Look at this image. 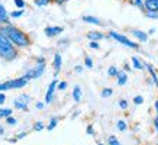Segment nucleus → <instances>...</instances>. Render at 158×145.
Instances as JSON below:
<instances>
[{
  "label": "nucleus",
  "instance_id": "45",
  "mask_svg": "<svg viewBox=\"0 0 158 145\" xmlns=\"http://www.w3.org/2000/svg\"><path fill=\"white\" fill-rule=\"evenodd\" d=\"M35 106H36V109H42V107H44V103H36Z\"/></svg>",
  "mask_w": 158,
  "mask_h": 145
},
{
  "label": "nucleus",
  "instance_id": "41",
  "mask_svg": "<svg viewBox=\"0 0 158 145\" xmlns=\"http://www.w3.org/2000/svg\"><path fill=\"white\" fill-rule=\"evenodd\" d=\"M74 71H76V72H78V74H80V72H83V67H81V65H77V67L74 68Z\"/></svg>",
  "mask_w": 158,
  "mask_h": 145
},
{
  "label": "nucleus",
  "instance_id": "32",
  "mask_svg": "<svg viewBox=\"0 0 158 145\" xmlns=\"http://www.w3.org/2000/svg\"><path fill=\"white\" fill-rule=\"evenodd\" d=\"M134 103L136 105V106L142 105V103H144V97H142V96H135L134 97Z\"/></svg>",
  "mask_w": 158,
  "mask_h": 145
},
{
  "label": "nucleus",
  "instance_id": "27",
  "mask_svg": "<svg viewBox=\"0 0 158 145\" xmlns=\"http://www.w3.org/2000/svg\"><path fill=\"white\" fill-rule=\"evenodd\" d=\"M145 16L147 18H149V19H155L158 20V12H144Z\"/></svg>",
  "mask_w": 158,
  "mask_h": 145
},
{
  "label": "nucleus",
  "instance_id": "1",
  "mask_svg": "<svg viewBox=\"0 0 158 145\" xmlns=\"http://www.w3.org/2000/svg\"><path fill=\"white\" fill-rule=\"evenodd\" d=\"M0 29L7 35V38L13 42L15 47H18V48H28V47H31L32 39H31L29 34L23 32V31L19 29L18 26H15V25H12V23L0 25Z\"/></svg>",
  "mask_w": 158,
  "mask_h": 145
},
{
  "label": "nucleus",
  "instance_id": "5",
  "mask_svg": "<svg viewBox=\"0 0 158 145\" xmlns=\"http://www.w3.org/2000/svg\"><path fill=\"white\" fill-rule=\"evenodd\" d=\"M107 36H109V38H112V39H115V41H118L119 44H122V45H125V47H128V48L139 49V44L134 42V41H131L129 38H126L125 35L119 34V32H116V31H109Z\"/></svg>",
  "mask_w": 158,
  "mask_h": 145
},
{
  "label": "nucleus",
  "instance_id": "34",
  "mask_svg": "<svg viewBox=\"0 0 158 145\" xmlns=\"http://www.w3.org/2000/svg\"><path fill=\"white\" fill-rule=\"evenodd\" d=\"M89 47H90L91 49H100V45H99V42H97V41H90Z\"/></svg>",
  "mask_w": 158,
  "mask_h": 145
},
{
  "label": "nucleus",
  "instance_id": "22",
  "mask_svg": "<svg viewBox=\"0 0 158 145\" xmlns=\"http://www.w3.org/2000/svg\"><path fill=\"white\" fill-rule=\"evenodd\" d=\"M58 121H60V118H52V119L49 121V123H48V125H47V129H48V130H52L54 128L57 126Z\"/></svg>",
  "mask_w": 158,
  "mask_h": 145
},
{
  "label": "nucleus",
  "instance_id": "11",
  "mask_svg": "<svg viewBox=\"0 0 158 145\" xmlns=\"http://www.w3.org/2000/svg\"><path fill=\"white\" fill-rule=\"evenodd\" d=\"M145 12H158V0H145Z\"/></svg>",
  "mask_w": 158,
  "mask_h": 145
},
{
  "label": "nucleus",
  "instance_id": "16",
  "mask_svg": "<svg viewBox=\"0 0 158 145\" xmlns=\"http://www.w3.org/2000/svg\"><path fill=\"white\" fill-rule=\"evenodd\" d=\"M83 20H84L86 23L97 25V26H100V25H102V20L99 19V18H94V16H89V14H84V16H83Z\"/></svg>",
  "mask_w": 158,
  "mask_h": 145
},
{
  "label": "nucleus",
  "instance_id": "42",
  "mask_svg": "<svg viewBox=\"0 0 158 145\" xmlns=\"http://www.w3.org/2000/svg\"><path fill=\"white\" fill-rule=\"evenodd\" d=\"M26 135H28V132H20L19 135H18V139H22V138H25Z\"/></svg>",
  "mask_w": 158,
  "mask_h": 145
},
{
  "label": "nucleus",
  "instance_id": "24",
  "mask_svg": "<svg viewBox=\"0 0 158 145\" xmlns=\"http://www.w3.org/2000/svg\"><path fill=\"white\" fill-rule=\"evenodd\" d=\"M107 144H109V145H122L119 142V139H118L115 135H110L109 138H107Z\"/></svg>",
  "mask_w": 158,
  "mask_h": 145
},
{
  "label": "nucleus",
  "instance_id": "28",
  "mask_svg": "<svg viewBox=\"0 0 158 145\" xmlns=\"http://www.w3.org/2000/svg\"><path fill=\"white\" fill-rule=\"evenodd\" d=\"M45 128H47V126L44 125L42 122H36V123H35V125H34V128H32V129H34V130H36V132H39V130L45 129Z\"/></svg>",
  "mask_w": 158,
  "mask_h": 145
},
{
  "label": "nucleus",
  "instance_id": "12",
  "mask_svg": "<svg viewBox=\"0 0 158 145\" xmlns=\"http://www.w3.org/2000/svg\"><path fill=\"white\" fill-rule=\"evenodd\" d=\"M145 68L148 70L149 76H151V78H152V83L155 84V86H157V89H158V76H157V72H155V70H154V67L151 65V64L145 63Z\"/></svg>",
  "mask_w": 158,
  "mask_h": 145
},
{
  "label": "nucleus",
  "instance_id": "49",
  "mask_svg": "<svg viewBox=\"0 0 158 145\" xmlns=\"http://www.w3.org/2000/svg\"><path fill=\"white\" fill-rule=\"evenodd\" d=\"M51 2H52V3H54V0H51Z\"/></svg>",
  "mask_w": 158,
  "mask_h": 145
},
{
  "label": "nucleus",
  "instance_id": "14",
  "mask_svg": "<svg viewBox=\"0 0 158 145\" xmlns=\"http://www.w3.org/2000/svg\"><path fill=\"white\" fill-rule=\"evenodd\" d=\"M116 83H118V86H125L126 83H128V74L126 71H119L118 74V77H116Z\"/></svg>",
  "mask_w": 158,
  "mask_h": 145
},
{
  "label": "nucleus",
  "instance_id": "6",
  "mask_svg": "<svg viewBox=\"0 0 158 145\" xmlns=\"http://www.w3.org/2000/svg\"><path fill=\"white\" fill-rule=\"evenodd\" d=\"M29 100H31V97H29L28 94H20L19 97H16V99L13 100L15 109H19V110H28Z\"/></svg>",
  "mask_w": 158,
  "mask_h": 145
},
{
  "label": "nucleus",
  "instance_id": "23",
  "mask_svg": "<svg viewBox=\"0 0 158 145\" xmlns=\"http://www.w3.org/2000/svg\"><path fill=\"white\" fill-rule=\"evenodd\" d=\"M9 116H12V109H0V119L2 118H9Z\"/></svg>",
  "mask_w": 158,
  "mask_h": 145
},
{
  "label": "nucleus",
  "instance_id": "9",
  "mask_svg": "<svg viewBox=\"0 0 158 145\" xmlns=\"http://www.w3.org/2000/svg\"><path fill=\"white\" fill-rule=\"evenodd\" d=\"M131 34L134 35L139 42H147V41H148V34L144 32V31H139V29H131Z\"/></svg>",
  "mask_w": 158,
  "mask_h": 145
},
{
  "label": "nucleus",
  "instance_id": "30",
  "mask_svg": "<svg viewBox=\"0 0 158 145\" xmlns=\"http://www.w3.org/2000/svg\"><path fill=\"white\" fill-rule=\"evenodd\" d=\"M23 14V9H20V10H13L12 13H10V18H20Z\"/></svg>",
  "mask_w": 158,
  "mask_h": 145
},
{
  "label": "nucleus",
  "instance_id": "7",
  "mask_svg": "<svg viewBox=\"0 0 158 145\" xmlns=\"http://www.w3.org/2000/svg\"><path fill=\"white\" fill-rule=\"evenodd\" d=\"M57 86H58V81H57V80H52V81H51V84L48 86V90H47V94H45V103H47V105H49V103L52 102L54 92H55Z\"/></svg>",
  "mask_w": 158,
  "mask_h": 145
},
{
  "label": "nucleus",
  "instance_id": "17",
  "mask_svg": "<svg viewBox=\"0 0 158 145\" xmlns=\"http://www.w3.org/2000/svg\"><path fill=\"white\" fill-rule=\"evenodd\" d=\"M131 6H135V7H138L141 9L142 12H145V0H126Z\"/></svg>",
  "mask_w": 158,
  "mask_h": 145
},
{
  "label": "nucleus",
  "instance_id": "51",
  "mask_svg": "<svg viewBox=\"0 0 158 145\" xmlns=\"http://www.w3.org/2000/svg\"><path fill=\"white\" fill-rule=\"evenodd\" d=\"M157 145H158V144H157Z\"/></svg>",
  "mask_w": 158,
  "mask_h": 145
},
{
  "label": "nucleus",
  "instance_id": "44",
  "mask_svg": "<svg viewBox=\"0 0 158 145\" xmlns=\"http://www.w3.org/2000/svg\"><path fill=\"white\" fill-rule=\"evenodd\" d=\"M154 107H155V112H157V116H158V100H155V103H154Z\"/></svg>",
  "mask_w": 158,
  "mask_h": 145
},
{
  "label": "nucleus",
  "instance_id": "38",
  "mask_svg": "<svg viewBox=\"0 0 158 145\" xmlns=\"http://www.w3.org/2000/svg\"><path fill=\"white\" fill-rule=\"evenodd\" d=\"M6 102V96H5V93L3 92H0V105H3Z\"/></svg>",
  "mask_w": 158,
  "mask_h": 145
},
{
  "label": "nucleus",
  "instance_id": "18",
  "mask_svg": "<svg viewBox=\"0 0 158 145\" xmlns=\"http://www.w3.org/2000/svg\"><path fill=\"white\" fill-rule=\"evenodd\" d=\"M73 99H74L76 103L81 100V87L80 86H74V89H73Z\"/></svg>",
  "mask_w": 158,
  "mask_h": 145
},
{
  "label": "nucleus",
  "instance_id": "37",
  "mask_svg": "<svg viewBox=\"0 0 158 145\" xmlns=\"http://www.w3.org/2000/svg\"><path fill=\"white\" fill-rule=\"evenodd\" d=\"M87 134H89V135H94V129H93V126L91 125L87 126Z\"/></svg>",
  "mask_w": 158,
  "mask_h": 145
},
{
  "label": "nucleus",
  "instance_id": "33",
  "mask_svg": "<svg viewBox=\"0 0 158 145\" xmlns=\"http://www.w3.org/2000/svg\"><path fill=\"white\" fill-rule=\"evenodd\" d=\"M15 6H16L18 9H23L25 6H26V3H25L23 0H15Z\"/></svg>",
  "mask_w": 158,
  "mask_h": 145
},
{
  "label": "nucleus",
  "instance_id": "36",
  "mask_svg": "<svg viewBox=\"0 0 158 145\" xmlns=\"http://www.w3.org/2000/svg\"><path fill=\"white\" fill-rule=\"evenodd\" d=\"M68 87V84H67V81H61V83H58V86H57V89L58 90H65Z\"/></svg>",
  "mask_w": 158,
  "mask_h": 145
},
{
  "label": "nucleus",
  "instance_id": "10",
  "mask_svg": "<svg viewBox=\"0 0 158 145\" xmlns=\"http://www.w3.org/2000/svg\"><path fill=\"white\" fill-rule=\"evenodd\" d=\"M87 38L90 39V41H102V39L106 38V35L103 34V32H100V31H89L87 32Z\"/></svg>",
  "mask_w": 158,
  "mask_h": 145
},
{
  "label": "nucleus",
  "instance_id": "46",
  "mask_svg": "<svg viewBox=\"0 0 158 145\" xmlns=\"http://www.w3.org/2000/svg\"><path fill=\"white\" fill-rule=\"evenodd\" d=\"M3 134H5V128H3V126L0 125V136L3 135Z\"/></svg>",
  "mask_w": 158,
  "mask_h": 145
},
{
  "label": "nucleus",
  "instance_id": "3",
  "mask_svg": "<svg viewBox=\"0 0 158 145\" xmlns=\"http://www.w3.org/2000/svg\"><path fill=\"white\" fill-rule=\"evenodd\" d=\"M29 78L26 76H22L19 78H13V80H9V81L0 83V92H6V90H13V89H22L28 84Z\"/></svg>",
  "mask_w": 158,
  "mask_h": 145
},
{
  "label": "nucleus",
  "instance_id": "39",
  "mask_svg": "<svg viewBox=\"0 0 158 145\" xmlns=\"http://www.w3.org/2000/svg\"><path fill=\"white\" fill-rule=\"evenodd\" d=\"M154 128H155V130L158 134V116H155V119H154Z\"/></svg>",
  "mask_w": 158,
  "mask_h": 145
},
{
  "label": "nucleus",
  "instance_id": "19",
  "mask_svg": "<svg viewBox=\"0 0 158 145\" xmlns=\"http://www.w3.org/2000/svg\"><path fill=\"white\" fill-rule=\"evenodd\" d=\"M118 74H119V70L115 67V65H110L107 68V76L109 77H118Z\"/></svg>",
  "mask_w": 158,
  "mask_h": 145
},
{
  "label": "nucleus",
  "instance_id": "2",
  "mask_svg": "<svg viewBox=\"0 0 158 145\" xmlns=\"http://www.w3.org/2000/svg\"><path fill=\"white\" fill-rule=\"evenodd\" d=\"M18 47H15L13 42L7 38V35L0 29V55L5 61H13L18 57Z\"/></svg>",
  "mask_w": 158,
  "mask_h": 145
},
{
  "label": "nucleus",
  "instance_id": "47",
  "mask_svg": "<svg viewBox=\"0 0 158 145\" xmlns=\"http://www.w3.org/2000/svg\"><path fill=\"white\" fill-rule=\"evenodd\" d=\"M154 32H155V29H154V28H151V29H149V32H148V35H152Z\"/></svg>",
  "mask_w": 158,
  "mask_h": 145
},
{
  "label": "nucleus",
  "instance_id": "20",
  "mask_svg": "<svg viewBox=\"0 0 158 145\" xmlns=\"http://www.w3.org/2000/svg\"><path fill=\"white\" fill-rule=\"evenodd\" d=\"M112 94H113V89H112V87H105V89L100 92V96L105 97V99L106 97H110Z\"/></svg>",
  "mask_w": 158,
  "mask_h": 145
},
{
  "label": "nucleus",
  "instance_id": "40",
  "mask_svg": "<svg viewBox=\"0 0 158 145\" xmlns=\"http://www.w3.org/2000/svg\"><path fill=\"white\" fill-rule=\"evenodd\" d=\"M65 2H68V0H54V3H55V5H64V3H65Z\"/></svg>",
  "mask_w": 158,
  "mask_h": 145
},
{
  "label": "nucleus",
  "instance_id": "26",
  "mask_svg": "<svg viewBox=\"0 0 158 145\" xmlns=\"http://www.w3.org/2000/svg\"><path fill=\"white\" fill-rule=\"evenodd\" d=\"M118 105H119V107L122 109V110H126V109H128V106H129L128 100H125V99H120V100L118 102Z\"/></svg>",
  "mask_w": 158,
  "mask_h": 145
},
{
  "label": "nucleus",
  "instance_id": "43",
  "mask_svg": "<svg viewBox=\"0 0 158 145\" xmlns=\"http://www.w3.org/2000/svg\"><path fill=\"white\" fill-rule=\"evenodd\" d=\"M123 70H125L126 72H128V71H131V67L128 65V64H125V65H123Z\"/></svg>",
  "mask_w": 158,
  "mask_h": 145
},
{
  "label": "nucleus",
  "instance_id": "15",
  "mask_svg": "<svg viewBox=\"0 0 158 145\" xmlns=\"http://www.w3.org/2000/svg\"><path fill=\"white\" fill-rule=\"evenodd\" d=\"M131 63H132L135 70H144L145 68V63H142V61H141L138 57H135V55L131 57Z\"/></svg>",
  "mask_w": 158,
  "mask_h": 145
},
{
  "label": "nucleus",
  "instance_id": "21",
  "mask_svg": "<svg viewBox=\"0 0 158 145\" xmlns=\"http://www.w3.org/2000/svg\"><path fill=\"white\" fill-rule=\"evenodd\" d=\"M116 128H118V130H120V132H125V130L128 129V125H126L125 121H118L116 122Z\"/></svg>",
  "mask_w": 158,
  "mask_h": 145
},
{
  "label": "nucleus",
  "instance_id": "25",
  "mask_svg": "<svg viewBox=\"0 0 158 145\" xmlns=\"http://www.w3.org/2000/svg\"><path fill=\"white\" fill-rule=\"evenodd\" d=\"M34 3L36 6H39V7H42V6H48L49 3H52L51 0H34Z\"/></svg>",
  "mask_w": 158,
  "mask_h": 145
},
{
  "label": "nucleus",
  "instance_id": "48",
  "mask_svg": "<svg viewBox=\"0 0 158 145\" xmlns=\"http://www.w3.org/2000/svg\"><path fill=\"white\" fill-rule=\"evenodd\" d=\"M97 145H109V144H103V142H97Z\"/></svg>",
  "mask_w": 158,
  "mask_h": 145
},
{
  "label": "nucleus",
  "instance_id": "29",
  "mask_svg": "<svg viewBox=\"0 0 158 145\" xmlns=\"http://www.w3.org/2000/svg\"><path fill=\"white\" fill-rule=\"evenodd\" d=\"M6 123L10 126H15L18 123V121H16V118H13V116H9V118H6Z\"/></svg>",
  "mask_w": 158,
  "mask_h": 145
},
{
  "label": "nucleus",
  "instance_id": "8",
  "mask_svg": "<svg viewBox=\"0 0 158 145\" xmlns=\"http://www.w3.org/2000/svg\"><path fill=\"white\" fill-rule=\"evenodd\" d=\"M44 32H45V35L48 38H54V36L60 35L61 32H64V28L62 26H47V28L44 29Z\"/></svg>",
  "mask_w": 158,
  "mask_h": 145
},
{
  "label": "nucleus",
  "instance_id": "13",
  "mask_svg": "<svg viewBox=\"0 0 158 145\" xmlns=\"http://www.w3.org/2000/svg\"><path fill=\"white\" fill-rule=\"evenodd\" d=\"M61 64H62V58H61V54H55L54 55V68H55V76H58V72L61 70Z\"/></svg>",
  "mask_w": 158,
  "mask_h": 145
},
{
  "label": "nucleus",
  "instance_id": "35",
  "mask_svg": "<svg viewBox=\"0 0 158 145\" xmlns=\"http://www.w3.org/2000/svg\"><path fill=\"white\" fill-rule=\"evenodd\" d=\"M0 16H3V18H9V14H7V12H6L5 6L0 3Z\"/></svg>",
  "mask_w": 158,
  "mask_h": 145
},
{
  "label": "nucleus",
  "instance_id": "50",
  "mask_svg": "<svg viewBox=\"0 0 158 145\" xmlns=\"http://www.w3.org/2000/svg\"><path fill=\"white\" fill-rule=\"evenodd\" d=\"M0 58H2V55H0Z\"/></svg>",
  "mask_w": 158,
  "mask_h": 145
},
{
  "label": "nucleus",
  "instance_id": "4",
  "mask_svg": "<svg viewBox=\"0 0 158 145\" xmlns=\"http://www.w3.org/2000/svg\"><path fill=\"white\" fill-rule=\"evenodd\" d=\"M35 61H36V65H35L34 68H31L29 71H26V74H25L29 80L39 78L41 76H42V72L45 71V58H44V57H38Z\"/></svg>",
  "mask_w": 158,
  "mask_h": 145
},
{
  "label": "nucleus",
  "instance_id": "31",
  "mask_svg": "<svg viewBox=\"0 0 158 145\" xmlns=\"http://www.w3.org/2000/svg\"><path fill=\"white\" fill-rule=\"evenodd\" d=\"M84 65H86L87 68H93V60H91L90 57H86L84 58Z\"/></svg>",
  "mask_w": 158,
  "mask_h": 145
}]
</instances>
